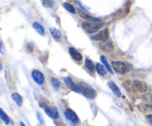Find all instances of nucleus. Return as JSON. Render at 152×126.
<instances>
[{
  "label": "nucleus",
  "mask_w": 152,
  "mask_h": 126,
  "mask_svg": "<svg viewBox=\"0 0 152 126\" xmlns=\"http://www.w3.org/2000/svg\"><path fill=\"white\" fill-rule=\"evenodd\" d=\"M0 117H1V119L2 120L3 122L5 125H8L10 122V119H9L8 116L4 112V111L2 110V108L0 109Z\"/></svg>",
  "instance_id": "nucleus-23"
},
{
  "label": "nucleus",
  "mask_w": 152,
  "mask_h": 126,
  "mask_svg": "<svg viewBox=\"0 0 152 126\" xmlns=\"http://www.w3.org/2000/svg\"><path fill=\"white\" fill-rule=\"evenodd\" d=\"M45 110V113L52 119H57L59 117V111L55 106H48Z\"/></svg>",
  "instance_id": "nucleus-10"
},
{
  "label": "nucleus",
  "mask_w": 152,
  "mask_h": 126,
  "mask_svg": "<svg viewBox=\"0 0 152 126\" xmlns=\"http://www.w3.org/2000/svg\"><path fill=\"white\" fill-rule=\"evenodd\" d=\"M96 71L100 76H105L107 74V71L105 66L100 63H97L96 65Z\"/></svg>",
  "instance_id": "nucleus-16"
},
{
  "label": "nucleus",
  "mask_w": 152,
  "mask_h": 126,
  "mask_svg": "<svg viewBox=\"0 0 152 126\" xmlns=\"http://www.w3.org/2000/svg\"><path fill=\"white\" fill-rule=\"evenodd\" d=\"M50 32L52 36L56 39H59L62 37V33L59 29L56 28H50Z\"/></svg>",
  "instance_id": "nucleus-18"
},
{
  "label": "nucleus",
  "mask_w": 152,
  "mask_h": 126,
  "mask_svg": "<svg viewBox=\"0 0 152 126\" xmlns=\"http://www.w3.org/2000/svg\"><path fill=\"white\" fill-rule=\"evenodd\" d=\"M31 76H32L34 81L39 85H42L45 82V76L41 71L39 70H33L31 71Z\"/></svg>",
  "instance_id": "nucleus-7"
},
{
  "label": "nucleus",
  "mask_w": 152,
  "mask_h": 126,
  "mask_svg": "<svg viewBox=\"0 0 152 126\" xmlns=\"http://www.w3.org/2000/svg\"><path fill=\"white\" fill-rule=\"evenodd\" d=\"M78 85L81 90V93H83L86 97L93 99L96 96V91L88 83L80 82L78 83Z\"/></svg>",
  "instance_id": "nucleus-2"
},
{
  "label": "nucleus",
  "mask_w": 152,
  "mask_h": 126,
  "mask_svg": "<svg viewBox=\"0 0 152 126\" xmlns=\"http://www.w3.org/2000/svg\"><path fill=\"white\" fill-rule=\"evenodd\" d=\"M108 38H109V31H108V28L102 30V31H99V33H97L96 34L94 35L93 36H91V39L93 40L101 42L108 41Z\"/></svg>",
  "instance_id": "nucleus-6"
},
{
  "label": "nucleus",
  "mask_w": 152,
  "mask_h": 126,
  "mask_svg": "<svg viewBox=\"0 0 152 126\" xmlns=\"http://www.w3.org/2000/svg\"><path fill=\"white\" fill-rule=\"evenodd\" d=\"M64 114H65V117H66L67 119L69 120L73 124H78V123H80V118L77 116V114L71 108H67L64 111Z\"/></svg>",
  "instance_id": "nucleus-5"
},
{
  "label": "nucleus",
  "mask_w": 152,
  "mask_h": 126,
  "mask_svg": "<svg viewBox=\"0 0 152 126\" xmlns=\"http://www.w3.org/2000/svg\"><path fill=\"white\" fill-rule=\"evenodd\" d=\"M38 103H39V106L40 108L45 109L47 107H48L49 102L45 97H44V96H40L39 99L38 100Z\"/></svg>",
  "instance_id": "nucleus-21"
},
{
  "label": "nucleus",
  "mask_w": 152,
  "mask_h": 126,
  "mask_svg": "<svg viewBox=\"0 0 152 126\" xmlns=\"http://www.w3.org/2000/svg\"><path fill=\"white\" fill-rule=\"evenodd\" d=\"M50 83H51V85L53 88L56 90H59V82L57 79L56 78H51L50 79Z\"/></svg>",
  "instance_id": "nucleus-24"
},
{
  "label": "nucleus",
  "mask_w": 152,
  "mask_h": 126,
  "mask_svg": "<svg viewBox=\"0 0 152 126\" xmlns=\"http://www.w3.org/2000/svg\"><path fill=\"white\" fill-rule=\"evenodd\" d=\"M32 27L39 35H43V34H45V28H43L42 25L40 23H39L38 22H33Z\"/></svg>",
  "instance_id": "nucleus-15"
},
{
  "label": "nucleus",
  "mask_w": 152,
  "mask_h": 126,
  "mask_svg": "<svg viewBox=\"0 0 152 126\" xmlns=\"http://www.w3.org/2000/svg\"><path fill=\"white\" fill-rule=\"evenodd\" d=\"M100 61L102 63V65H104V66L106 68V69L108 70V72L110 73L111 74H113V70H112V68L111 67V65H109V63H108V62L107 61L106 58H105V56H103V55H102V56H100Z\"/></svg>",
  "instance_id": "nucleus-17"
},
{
  "label": "nucleus",
  "mask_w": 152,
  "mask_h": 126,
  "mask_svg": "<svg viewBox=\"0 0 152 126\" xmlns=\"http://www.w3.org/2000/svg\"><path fill=\"white\" fill-rule=\"evenodd\" d=\"M27 49L29 52H33L34 49V42L32 41H30L28 42V43L27 44Z\"/></svg>",
  "instance_id": "nucleus-26"
},
{
  "label": "nucleus",
  "mask_w": 152,
  "mask_h": 126,
  "mask_svg": "<svg viewBox=\"0 0 152 126\" xmlns=\"http://www.w3.org/2000/svg\"><path fill=\"white\" fill-rule=\"evenodd\" d=\"M139 109L141 111H152V102L148 104H141L139 105Z\"/></svg>",
  "instance_id": "nucleus-22"
},
{
  "label": "nucleus",
  "mask_w": 152,
  "mask_h": 126,
  "mask_svg": "<svg viewBox=\"0 0 152 126\" xmlns=\"http://www.w3.org/2000/svg\"><path fill=\"white\" fill-rule=\"evenodd\" d=\"M102 26V23H94V22H85L82 24L83 30L88 34H95Z\"/></svg>",
  "instance_id": "nucleus-4"
},
{
  "label": "nucleus",
  "mask_w": 152,
  "mask_h": 126,
  "mask_svg": "<svg viewBox=\"0 0 152 126\" xmlns=\"http://www.w3.org/2000/svg\"><path fill=\"white\" fill-rule=\"evenodd\" d=\"M85 65H86V68L88 70L91 72H93L95 69H96V67H95L94 62L88 58H86V61H85Z\"/></svg>",
  "instance_id": "nucleus-20"
},
{
  "label": "nucleus",
  "mask_w": 152,
  "mask_h": 126,
  "mask_svg": "<svg viewBox=\"0 0 152 126\" xmlns=\"http://www.w3.org/2000/svg\"><path fill=\"white\" fill-rule=\"evenodd\" d=\"M145 119L151 125H152V114H148V115L145 116Z\"/></svg>",
  "instance_id": "nucleus-28"
},
{
  "label": "nucleus",
  "mask_w": 152,
  "mask_h": 126,
  "mask_svg": "<svg viewBox=\"0 0 152 126\" xmlns=\"http://www.w3.org/2000/svg\"><path fill=\"white\" fill-rule=\"evenodd\" d=\"M68 51H69L70 55H71V56L72 57L73 59H74V60L77 61V62H80V61L83 60V56H82L81 53H80L76 48L71 47H70Z\"/></svg>",
  "instance_id": "nucleus-12"
},
{
  "label": "nucleus",
  "mask_w": 152,
  "mask_h": 126,
  "mask_svg": "<svg viewBox=\"0 0 152 126\" xmlns=\"http://www.w3.org/2000/svg\"><path fill=\"white\" fill-rule=\"evenodd\" d=\"M64 82L65 83V84H66V86L68 87V88H69L71 90L77 92V93H81V90H80V87H79L78 84L74 82L71 77L67 76L65 77V78H64Z\"/></svg>",
  "instance_id": "nucleus-9"
},
{
  "label": "nucleus",
  "mask_w": 152,
  "mask_h": 126,
  "mask_svg": "<svg viewBox=\"0 0 152 126\" xmlns=\"http://www.w3.org/2000/svg\"><path fill=\"white\" fill-rule=\"evenodd\" d=\"M37 118L38 119V120H39V122L41 123V124L44 123V120H43L42 116L41 115V114H40L39 112H37Z\"/></svg>",
  "instance_id": "nucleus-27"
},
{
  "label": "nucleus",
  "mask_w": 152,
  "mask_h": 126,
  "mask_svg": "<svg viewBox=\"0 0 152 126\" xmlns=\"http://www.w3.org/2000/svg\"><path fill=\"white\" fill-rule=\"evenodd\" d=\"M77 12H78L79 15L81 18H83V19L86 20L87 22H94V23H100L101 20L99 18L94 17V16L89 15L87 12H86L85 10H82V9L77 8Z\"/></svg>",
  "instance_id": "nucleus-8"
},
{
  "label": "nucleus",
  "mask_w": 152,
  "mask_h": 126,
  "mask_svg": "<svg viewBox=\"0 0 152 126\" xmlns=\"http://www.w3.org/2000/svg\"><path fill=\"white\" fill-rule=\"evenodd\" d=\"M42 3L43 5L46 7H51L54 4V1H50V0H43L42 1Z\"/></svg>",
  "instance_id": "nucleus-25"
},
{
  "label": "nucleus",
  "mask_w": 152,
  "mask_h": 126,
  "mask_svg": "<svg viewBox=\"0 0 152 126\" xmlns=\"http://www.w3.org/2000/svg\"><path fill=\"white\" fill-rule=\"evenodd\" d=\"M62 6H63V7L65 10H67L68 12L72 13V14H76V13H77V10L75 9V7H74L72 4H70L69 2H68V1L64 2L63 4H62Z\"/></svg>",
  "instance_id": "nucleus-19"
},
{
  "label": "nucleus",
  "mask_w": 152,
  "mask_h": 126,
  "mask_svg": "<svg viewBox=\"0 0 152 126\" xmlns=\"http://www.w3.org/2000/svg\"><path fill=\"white\" fill-rule=\"evenodd\" d=\"M20 126H26V125L24 124V122H20Z\"/></svg>",
  "instance_id": "nucleus-29"
},
{
  "label": "nucleus",
  "mask_w": 152,
  "mask_h": 126,
  "mask_svg": "<svg viewBox=\"0 0 152 126\" xmlns=\"http://www.w3.org/2000/svg\"><path fill=\"white\" fill-rule=\"evenodd\" d=\"M125 89L132 93H145L148 90L147 84L139 80H126L123 83Z\"/></svg>",
  "instance_id": "nucleus-1"
},
{
  "label": "nucleus",
  "mask_w": 152,
  "mask_h": 126,
  "mask_svg": "<svg viewBox=\"0 0 152 126\" xmlns=\"http://www.w3.org/2000/svg\"><path fill=\"white\" fill-rule=\"evenodd\" d=\"M99 47L102 50H103L104 52H106V53H109V52L112 51L114 50V44L112 43V42L111 41H105V42H101L99 43Z\"/></svg>",
  "instance_id": "nucleus-11"
},
{
  "label": "nucleus",
  "mask_w": 152,
  "mask_h": 126,
  "mask_svg": "<svg viewBox=\"0 0 152 126\" xmlns=\"http://www.w3.org/2000/svg\"><path fill=\"white\" fill-rule=\"evenodd\" d=\"M11 98L15 102H16V105L19 107H21L22 105H23V98L21 96L19 93H16V92H14L11 94Z\"/></svg>",
  "instance_id": "nucleus-14"
},
{
  "label": "nucleus",
  "mask_w": 152,
  "mask_h": 126,
  "mask_svg": "<svg viewBox=\"0 0 152 126\" xmlns=\"http://www.w3.org/2000/svg\"><path fill=\"white\" fill-rule=\"evenodd\" d=\"M108 86L109 87V88L112 90L113 93L117 97H120L121 96V91H120V88L118 87V86L115 84L113 81H109L108 82Z\"/></svg>",
  "instance_id": "nucleus-13"
},
{
  "label": "nucleus",
  "mask_w": 152,
  "mask_h": 126,
  "mask_svg": "<svg viewBox=\"0 0 152 126\" xmlns=\"http://www.w3.org/2000/svg\"><path fill=\"white\" fill-rule=\"evenodd\" d=\"M111 65H112V69H114V71L119 74H125L132 70L130 65L127 62L115 61L112 62Z\"/></svg>",
  "instance_id": "nucleus-3"
}]
</instances>
